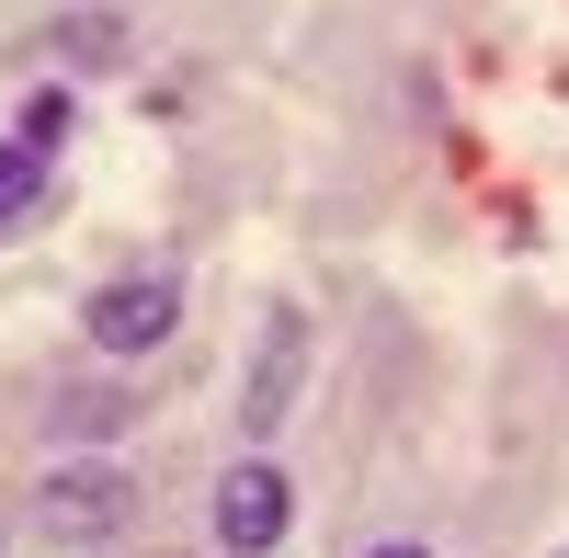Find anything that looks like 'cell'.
<instances>
[{"instance_id": "obj_1", "label": "cell", "mask_w": 569, "mask_h": 558, "mask_svg": "<svg viewBox=\"0 0 569 558\" xmlns=\"http://www.w3.org/2000/svg\"><path fill=\"white\" fill-rule=\"evenodd\" d=\"M284 525H297V490H284V468H273V456H240V468L217 479V547H228V558H273Z\"/></svg>"}, {"instance_id": "obj_2", "label": "cell", "mask_w": 569, "mask_h": 558, "mask_svg": "<svg viewBox=\"0 0 569 558\" xmlns=\"http://www.w3.org/2000/svg\"><path fill=\"white\" fill-rule=\"evenodd\" d=\"M80 331L103 342V353H149V342L182 331V286H171V273H126V286H103V297L80 308Z\"/></svg>"}, {"instance_id": "obj_3", "label": "cell", "mask_w": 569, "mask_h": 558, "mask_svg": "<svg viewBox=\"0 0 569 558\" xmlns=\"http://www.w3.org/2000/svg\"><path fill=\"white\" fill-rule=\"evenodd\" d=\"M34 514L58 525V536H114V525L137 514V490H126V468H46Z\"/></svg>"}, {"instance_id": "obj_4", "label": "cell", "mask_w": 569, "mask_h": 558, "mask_svg": "<svg viewBox=\"0 0 569 558\" xmlns=\"http://www.w3.org/2000/svg\"><path fill=\"white\" fill-rule=\"evenodd\" d=\"M297 365H308V319H297V308H273V319H262V377H251V399H240V410H251V434L284 422V399H297Z\"/></svg>"}, {"instance_id": "obj_5", "label": "cell", "mask_w": 569, "mask_h": 558, "mask_svg": "<svg viewBox=\"0 0 569 558\" xmlns=\"http://www.w3.org/2000/svg\"><path fill=\"white\" fill-rule=\"evenodd\" d=\"M46 217V149H23V137H0V240L12 228Z\"/></svg>"}, {"instance_id": "obj_6", "label": "cell", "mask_w": 569, "mask_h": 558, "mask_svg": "<svg viewBox=\"0 0 569 558\" xmlns=\"http://www.w3.org/2000/svg\"><path fill=\"white\" fill-rule=\"evenodd\" d=\"M58 126H69V91H34V114H23V149H58Z\"/></svg>"}, {"instance_id": "obj_7", "label": "cell", "mask_w": 569, "mask_h": 558, "mask_svg": "<svg viewBox=\"0 0 569 558\" xmlns=\"http://www.w3.org/2000/svg\"><path fill=\"white\" fill-rule=\"evenodd\" d=\"M365 558H433V547H410V536H388V547H365Z\"/></svg>"}]
</instances>
